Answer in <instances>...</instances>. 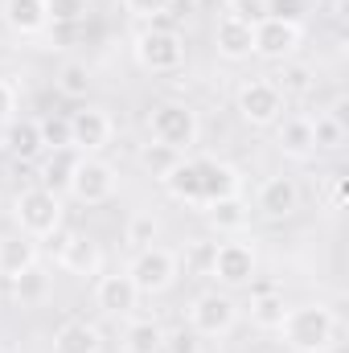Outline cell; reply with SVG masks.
<instances>
[{
	"label": "cell",
	"mask_w": 349,
	"mask_h": 353,
	"mask_svg": "<svg viewBox=\"0 0 349 353\" xmlns=\"http://www.w3.org/2000/svg\"><path fill=\"white\" fill-rule=\"evenodd\" d=\"M140 169L144 173H152L157 181H165V176L177 169V161H181V152H173V148H165V144H157V140H148L144 148H140Z\"/></svg>",
	"instance_id": "obj_29"
},
{
	"label": "cell",
	"mask_w": 349,
	"mask_h": 353,
	"mask_svg": "<svg viewBox=\"0 0 349 353\" xmlns=\"http://www.w3.org/2000/svg\"><path fill=\"white\" fill-rule=\"evenodd\" d=\"M8 283H12V296L21 304H46V296H50V275L37 263L29 267V271H21V275H12Z\"/></svg>",
	"instance_id": "obj_28"
},
{
	"label": "cell",
	"mask_w": 349,
	"mask_h": 353,
	"mask_svg": "<svg viewBox=\"0 0 349 353\" xmlns=\"http://www.w3.org/2000/svg\"><path fill=\"white\" fill-rule=\"evenodd\" d=\"M128 279L136 283L140 296H161V292L173 288V279H177V255L165 251V247H144L128 263Z\"/></svg>",
	"instance_id": "obj_5"
},
{
	"label": "cell",
	"mask_w": 349,
	"mask_h": 353,
	"mask_svg": "<svg viewBox=\"0 0 349 353\" xmlns=\"http://www.w3.org/2000/svg\"><path fill=\"white\" fill-rule=\"evenodd\" d=\"M283 312H288V300H283L279 292H259V296H251V321H255L259 329H279Z\"/></svg>",
	"instance_id": "obj_30"
},
{
	"label": "cell",
	"mask_w": 349,
	"mask_h": 353,
	"mask_svg": "<svg viewBox=\"0 0 349 353\" xmlns=\"http://www.w3.org/2000/svg\"><path fill=\"white\" fill-rule=\"evenodd\" d=\"M136 300H140V292H136V283L128 279V271H123V275H99V279H94V304H99L107 316H128V312L136 308Z\"/></svg>",
	"instance_id": "obj_16"
},
{
	"label": "cell",
	"mask_w": 349,
	"mask_h": 353,
	"mask_svg": "<svg viewBox=\"0 0 349 353\" xmlns=\"http://www.w3.org/2000/svg\"><path fill=\"white\" fill-rule=\"evenodd\" d=\"M210 259H214V243H201L193 255H189V263H193V271H201V275H210Z\"/></svg>",
	"instance_id": "obj_38"
},
{
	"label": "cell",
	"mask_w": 349,
	"mask_h": 353,
	"mask_svg": "<svg viewBox=\"0 0 349 353\" xmlns=\"http://www.w3.org/2000/svg\"><path fill=\"white\" fill-rule=\"evenodd\" d=\"M58 267L66 271V275H99L103 271V251H99V243L87 239V234H66V243L58 247Z\"/></svg>",
	"instance_id": "obj_15"
},
{
	"label": "cell",
	"mask_w": 349,
	"mask_h": 353,
	"mask_svg": "<svg viewBox=\"0 0 349 353\" xmlns=\"http://www.w3.org/2000/svg\"><path fill=\"white\" fill-rule=\"evenodd\" d=\"M161 185L169 189V197H177V201H185V205H197V210H201V189H197V169H193V157H181V161H177V169L165 176Z\"/></svg>",
	"instance_id": "obj_25"
},
{
	"label": "cell",
	"mask_w": 349,
	"mask_h": 353,
	"mask_svg": "<svg viewBox=\"0 0 349 353\" xmlns=\"http://www.w3.org/2000/svg\"><path fill=\"white\" fill-rule=\"evenodd\" d=\"M90 90V70L83 62H66L62 70H58V94H66V99H87Z\"/></svg>",
	"instance_id": "obj_31"
},
{
	"label": "cell",
	"mask_w": 349,
	"mask_h": 353,
	"mask_svg": "<svg viewBox=\"0 0 349 353\" xmlns=\"http://www.w3.org/2000/svg\"><path fill=\"white\" fill-rule=\"evenodd\" d=\"M239 325V304L226 292H201L189 308V329L197 337H226Z\"/></svg>",
	"instance_id": "obj_8"
},
{
	"label": "cell",
	"mask_w": 349,
	"mask_h": 353,
	"mask_svg": "<svg viewBox=\"0 0 349 353\" xmlns=\"http://www.w3.org/2000/svg\"><path fill=\"white\" fill-rule=\"evenodd\" d=\"M165 353H201V341L193 329H177V333H165Z\"/></svg>",
	"instance_id": "obj_35"
},
{
	"label": "cell",
	"mask_w": 349,
	"mask_h": 353,
	"mask_svg": "<svg viewBox=\"0 0 349 353\" xmlns=\"http://www.w3.org/2000/svg\"><path fill=\"white\" fill-rule=\"evenodd\" d=\"M279 333L292 353H325L337 341V316L325 304H296L283 312Z\"/></svg>",
	"instance_id": "obj_1"
},
{
	"label": "cell",
	"mask_w": 349,
	"mask_h": 353,
	"mask_svg": "<svg viewBox=\"0 0 349 353\" xmlns=\"http://www.w3.org/2000/svg\"><path fill=\"white\" fill-rule=\"evenodd\" d=\"M271 83L283 94V103H288V99H304V94H312V87H317V70H312L308 62H283Z\"/></svg>",
	"instance_id": "obj_24"
},
{
	"label": "cell",
	"mask_w": 349,
	"mask_h": 353,
	"mask_svg": "<svg viewBox=\"0 0 349 353\" xmlns=\"http://www.w3.org/2000/svg\"><path fill=\"white\" fill-rule=\"evenodd\" d=\"M255 210H259L263 218H271V222L292 218L300 210V185H296V176H267L259 185V193H255Z\"/></svg>",
	"instance_id": "obj_14"
},
{
	"label": "cell",
	"mask_w": 349,
	"mask_h": 353,
	"mask_svg": "<svg viewBox=\"0 0 349 353\" xmlns=\"http://www.w3.org/2000/svg\"><path fill=\"white\" fill-rule=\"evenodd\" d=\"M12 218H17L21 234H29V239H54L62 230V197L54 189H46V185L25 189L12 201Z\"/></svg>",
	"instance_id": "obj_3"
},
{
	"label": "cell",
	"mask_w": 349,
	"mask_h": 353,
	"mask_svg": "<svg viewBox=\"0 0 349 353\" xmlns=\"http://www.w3.org/2000/svg\"><path fill=\"white\" fill-rule=\"evenodd\" d=\"M206 218H210L214 230H222V234H239V230L251 222V205H247L239 193H235V197H218V201L206 205Z\"/></svg>",
	"instance_id": "obj_19"
},
{
	"label": "cell",
	"mask_w": 349,
	"mask_h": 353,
	"mask_svg": "<svg viewBox=\"0 0 349 353\" xmlns=\"http://www.w3.org/2000/svg\"><path fill=\"white\" fill-rule=\"evenodd\" d=\"M308 8V0H263V17H283V21H300Z\"/></svg>",
	"instance_id": "obj_34"
},
{
	"label": "cell",
	"mask_w": 349,
	"mask_h": 353,
	"mask_svg": "<svg viewBox=\"0 0 349 353\" xmlns=\"http://www.w3.org/2000/svg\"><path fill=\"white\" fill-rule=\"evenodd\" d=\"M148 132H152L157 144H165V148H173V152L185 157L197 144V136H201V119H197V111L189 103L165 99V103H157L148 111Z\"/></svg>",
	"instance_id": "obj_2"
},
{
	"label": "cell",
	"mask_w": 349,
	"mask_h": 353,
	"mask_svg": "<svg viewBox=\"0 0 349 353\" xmlns=\"http://www.w3.org/2000/svg\"><path fill=\"white\" fill-rule=\"evenodd\" d=\"M346 176H337V181H333V205H341V201H346Z\"/></svg>",
	"instance_id": "obj_39"
},
{
	"label": "cell",
	"mask_w": 349,
	"mask_h": 353,
	"mask_svg": "<svg viewBox=\"0 0 349 353\" xmlns=\"http://www.w3.org/2000/svg\"><path fill=\"white\" fill-rule=\"evenodd\" d=\"M4 148H8V157H17V161H33V157L46 148L41 123H37V119H12V123H4Z\"/></svg>",
	"instance_id": "obj_18"
},
{
	"label": "cell",
	"mask_w": 349,
	"mask_h": 353,
	"mask_svg": "<svg viewBox=\"0 0 349 353\" xmlns=\"http://www.w3.org/2000/svg\"><path fill=\"white\" fill-rule=\"evenodd\" d=\"M123 353H165V329L152 316L128 321V329H123Z\"/></svg>",
	"instance_id": "obj_22"
},
{
	"label": "cell",
	"mask_w": 349,
	"mask_h": 353,
	"mask_svg": "<svg viewBox=\"0 0 349 353\" xmlns=\"http://www.w3.org/2000/svg\"><path fill=\"white\" fill-rule=\"evenodd\" d=\"M275 144H279L283 157L308 161V157L317 152V148H312V119H308V115H288V119H279V123H275Z\"/></svg>",
	"instance_id": "obj_17"
},
{
	"label": "cell",
	"mask_w": 349,
	"mask_h": 353,
	"mask_svg": "<svg viewBox=\"0 0 349 353\" xmlns=\"http://www.w3.org/2000/svg\"><path fill=\"white\" fill-rule=\"evenodd\" d=\"M312 119V148L317 152H341L349 140L346 119L337 111H321V115H308Z\"/></svg>",
	"instance_id": "obj_23"
},
{
	"label": "cell",
	"mask_w": 349,
	"mask_h": 353,
	"mask_svg": "<svg viewBox=\"0 0 349 353\" xmlns=\"http://www.w3.org/2000/svg\"><path fill=\"white\" fill-rule=\"evenodd\" d=\"M46 4V21H54V25H79L83 17H87V0H41Z\"/></svg>",
	"instance_id": "obj_33"
},
{
	"label": "cell",
	"mask_w": 349,
	"mask_h": 353,
	"mask_svg": "<svg viewBox=\"0 0 349 353\" xmlns=\"http://www.w3.org/2000/svg\"><path fill=\"white\" fill-rule=\"evenodd\" d=\"M132 54L144 70L152 74H173L185 66V37L177 29H165V25H152V29H140L136 41H132Z\"/></svg>",
	"instance_id": "obj_4"
},
{
	"label": "cell",
	"mask_w": 349,
	"mask_h": 353,
	"mask_svg": "<svg viewBox=\"0 0 349 353\" xmlns=\"http://www.w3.org/2000/svg\"><path fill=\"white\" fill-rule=\"evenodd\" d=\"M33 263H37V243H33L29 234H8V239H0V275H4V279L29 271Z\"/></svg>",
	"instance_id": "obj_20"
},
{
	"label": "cell",
	"mask_w": 349,
	"mask_h": 353,
	"mask_svg": "<svg viewBox=\"0 0 349 353\" xmlns=\"http://www.w3.org/2000/svg\"><path fill=\"white\" fill-rule=\"evenodd\" d=\"M115 185H119V176H115V169H111L107 161H99V157H79V165H74L66 189H70L83 205H103V201L115 197Z\"/></svg>",
	"instance_id": "obj_10"
},
{
	"label": "cell",
	"mask_w": 349,
	"mask_h": 353,
	"mask_svg": "<svg viewBox=\"0 0 349 353\" xmlns=\"http://www.w3.org/2000/svg\"><path fill=\"white\" fill-rule=\"evenodd\" d=\"M169 4H173V0H123V8H128L132 17H161Z\"/></svg>",
	"instance_id": "obj_37"
},
{
	"label": "cell",
	"mask_w": 349,
	"mask_h": 353,
	"mask_svg": "<svg viewBox=\"0 0 349 353\" xmlns=\"http://www.w3.org/2000/svg\"><path fill=\"white\" fill-rule=\"evenodd\" d=\"M304 41V25L300 21H283V17H259L255 21V50L267 62H288Z\"/></svg>",
	"instance_id": "obj_9"
},
{
	"label": "cell",
	"mask_w": 349,
	"mask_h": 353,
	"mask_svg": "<svg viewBox=\"0 0 349 353\" xmlns=\"http://www.w3.org/2000/svg\"><path fill=\"white\" fill-rule=\"evenodd\" d=\"M4 21L17 29V33H41L50 21H46V4L41 0H8L4 4Z\"/></svg>",
	"instance_id": "obj_26"
},
{
	"label": "cell",
	"mask_w": 349,
	"mask_h": 353,
	"mask_svg": "<svg viewBox=\"0 0 349 353\" xmlns=\"http://www.w3.org/2000/svg\"><path fill=\"white\" fill-rule=\"evenodd\" d=\"M157 230H161V222L152 218V214H132V222H128V247L132 251H144V247H152L157 243Z\"/></svg>",
	"instance_id": "obj_32"
},
{
	"label": "cell",
	"mask_w": 349,
	"mask_h": 353,
	"mask_svg": "<svg viewBox=\"0 0 349 353\" xmlns=\"http://www.w3.org/2000/svg\"><path fill=\"white\" fill-rule=\"evenodd\" d=\"M111 136H115V119H111L107 107H79V111L66 119V144H70L74 152H83V157L107 148Z\"/></svg>",
	"instance_id": "obj_6"
},
{
	"label": "cell",
	"mask_w": 349,
	"mask_h": 353,
	"mask_svg": "<svg viewBox=\"0 0 349 353\" xmlns=\"http://www.w3.org/2000/svg\"><path fill=\"white\" fill-rule=\"evenodd\" d=\"M193 169H197V189H201V210L218 197H235L243 189V176L235 165L226 161H214V157H193Z\"/></svg>",
	"instance_id": "obj_12"
},
{
	"label": "cell",
	"mask_w": 349,
	"mask_h": 353,
	"mask_svg": "<svg viewBox=\"0 0 349 353\" xmlns=\"http://www.w3.org/2000/svg\"><path fill=\"white\" fill-rule=\"evenodd\" d=\"M239 115L251 123V128H275L283 119V94L275 90L271 79H247L239 87V99H235Z\"/></svg>",
	"instance_id": "obj_7"
},
{
	"label": "cell",
	"mask_w": 349,
	"mask_h": 353,
	"mask_svg": "<svg viewBox=\"0 0 349 353\" xmlns=\"http://www.w3.org/2000/svg\"><path fill=\"white\" fill-rule=\"evenodd\" d=\"M255 247L230 239V243H214V259H210V275L222 283V288H247L255 279Z\"/></svg>",
	"instance_id": "obj_11"
},
{
	"label": "cell",
	"mask_w": 349,
	"mask_h": 353,
	"mask_svg": "<svg viewBox=\"0 0 349 353\" xmlns=\"http://www.w3.org/2000/svg\"><path fill=\"white\" fill-rule=\"evenodd\" d=\"M17 119V87L8 79H0V128Z\"/></svg>",
	"instance_id": "obj_36"
},
{
	"label": "cell",
	"mask_w": 349,
	"mask_h": 353,
	"mask_svg": "<svg viewBox=\"0 0 349 353\" xmlns=\"http://www.w3.org/2000/svg\"><path fill=\"white\" fill-rule=\"evenodd\" d=\"M79 157L83 152H74L70 144H62V148H54L50 152V161L41 165V181H46V189H66L70 185V173H74V165H79Z\"/></svg>",
	"instance_id": "obj_27"
},
{
	"label": "cell",
	"mask_w": 349,
	"mask_h": 353,
	"mask_svg": "<svg viewBox=\"0 0 349 353\" xmlns=\"http://www.w3.org/2000/svg\"><path fill=\"white\" fill-rule=\"evenodd\" d=\"M87 4H94V0H87Z\"/></svg>",
	"instance_id": "obj_40"
},
{
	"label": "cell",
	"mask_w": 349,
	"mask_h": 353,
	"mask_svg": "<svg viewBox=\"0 0 349 353\" xmlns=\"http://www.w3.org/2000/svg\"><path fill=\"white\" fill-rule=\"evenodd\" d=\"M214 46H218V54H222L226 62L251 58V50H255V21H247V17H239V12L218 17V25H214Z\"/></svg>",
	"instance_id": "obj_13"
},
{
	"label": "cell",
	"mask_w": 349,
	"mask_h": 353,
	"mask_svg": "<svg viewBox=\"0 0 349 353\" xmlns=\"http://www.w3.org/2000/svg\"><path fill=\"white\" fill-rule=\"evenodd\" d=\"M99 350H103V337L87 321H66L54 333V353H99Z\"/></svg>",
	"instance_id": "obj_21"
}]
</instances>
